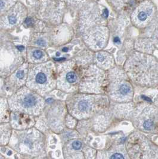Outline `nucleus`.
Segmentation results:
<instances>
[{
  "label": "nucleus",
  "mask_w": 158,
  "mask_h": 159,
  "mask_svg": "<svg viewBox=\"0 0 158 159\" xmlns=\"http://www.w3.org/2000/svg\"><path fill=\"white\" fill-rule=\"evenodd\" d=\"M11 133V126L8 123H0V144L7 141Z\"/></svg>",
  "instance_id": "13"
},
{
  "label": "nucleus",
  "mask_w": 158,
  "mask_h": 159,
  "mask_svg": "<svg viewBox=\"0 0 158 159\" xmlns=\"http://www.w3.org/2000/svg\"><path fill=\"white\" fill-rule=\"evenodd\" d=\"M27 58L29 64H42L50 61L48 54L44 50L34 47L28 48Z\"/></svg>",
  "instance_id": "11"
},
{
  "label": "nucleus",
  "mask_w": 158,
  "mask_h": 159,
  "mask_svg": "<svg viewBox=\"0 0 158 159\" xmlns=\"http://www.w3.org/2000/svg\"><path fill=\"white\" fill-rule=\"evenodd\" d=\"M114 42L115 43H120V38H118V37H116L114 39Z\"/></svg>",
  "instance_id": "21"
},
{
  "label": "nucleus",
  "mask_w": 158,
  "mask_h": 159,
  "mask_svg": "<svg viewBox=\"0 0 158 159\" xmlns=\"http://www.w3.org/2000/svg\"><path fill=\"white\" fill-rule=\"evenodd\" d=\"M33 116L19 112H11L10 114L11 126L16 129H26L33 125Z\"/></svg>",
  "instance_id": "10"
},
{
  "label": "nucleus",
  "mask_w": 158,
  "mask_h": 159,
  "mask_svg": "<svg viewBox=\"0 0 158 159\" xmlns=\"http://www.w3.org/2000/svg\"><path fill=\"white\" fill-rule=\"evenodd\" d=\"M153 123L152 121L147 120L143 123V127L146 130H150L153 127Z\"/></svg>",
  "instance_id": "17"
},
{
  "label": "nucleus",
  "mask_w": 158,
  "mask_h": 159,
  "mask_svg": "<svg viewBox=\"0 0 158 159\" xmlns=\"http://www.w3.org/2000/svg\"><path fill=\"white\" fill-rule=\"evenodd\" d=\"M66 104L58 100L50 101L47 105L46 104L43 111L46 112L47 117L51 127L54 129H57V124L62 123V119L66 111Z\"/></svg>",
  "instance_id": "8"
},
{
  "label": "nucleus",
  "mask_w": 158,
  "mask_h": 159,
  "mask_svg": "<svg viewBox=\"0 0 158 159\" xmlns=\"http://www.w3.org/2000/svg\"><path fill=\"white\" fill-rule=\"evenodd\" d=\"M116 94L121 97H125L130 95L131 92V88L130 85L126 82L119 83L116 86Z\"/></svg>",
  "instance_id": "14"
},
{
  "label": "nucleus",
  "mask_w": 158,
  "mask_h": 159,
  "mask_svg": "<svg viewBox=\"0 0 158 159\" xmlns=\"http://www.w3.org/2000/svg\"><path fill=\"white\" fill-rule=\"evenodd\" d=\"M69 112L73 116L82 118L90 114L94 106L93 97L85 95H75L69 97L66 103Z\"/></svg>",
  "instance_id": "6"
},
{
  "label": "nucleus",
  "mask_w": 158,
  "mask_h": 159,
  "mask_svg": "<svg viewBox=\"0 0 158 159\" xmlns=\"http://www.w3.org/2000/svg\"><path fill=\"white\" fill-rule=\"evenodd\" d=\"M149 11H144L143 10H140L138 11L136 16L137 19L141 22H144L147 19V17L149 16Z\"/></svg>",
  "instance_id": "16"
},
{
  "label": "nucleus",
  "mask_w": 158,
  "mask_h": 159,
  "mask_svg": "<svg viewBox=\"0 0 158 159\" xmlns=\"http://www.w3.org/2000/svg\"><path fill=\"white\" fill-rule=\"evenodd\" d=\"M11 110L8 101L0 96V123H7L10 118Z\"/></svg>",
  "instance_id": "12"
},
{
  "label": "nucleus",
  "mask_w": 158,
  "mask_h": 159,
  "mask_svg": "<svg viewBox=\"0 0 158 159\" xmlns=\"http://www.w3.org/2000/svg\"><path fill=\"white\" fill-rule=\"evenodd\" d=\"M7 101L11 112H22L33 117L40 115L46 106L44 98L26 86L11 95Z\"/></svg>",
  "instance_id": "2"
},
{
  "label": "nucleus",
  "mask_w": 158,
  "mask_h": 159,
  "mask_svg": "<svg viewBox=\"0 0 158 159\" xmlns=\"http://www.w3.org/2000/svg\"><path fill=\"white\" fill-rule=\"evenodd\" d=\"M81 146H82V144H81V143L80 141H75L72 143V147L75 150L80 149Z\"/></svg>",
  "instance_id": "19"
},
{
  "label": "nucleus",
  "mask_w": 158,
  "mask_h": 159,
  "mask_svg": "<svg viewBox=\"0 0 158 159\" xmlns=\"http://www.w3.org/2000/svg\"><path fill=\"white\" fill-rule=\"evenodd\" d=\"M41 6L38 10L39 17L44 21L58 24L62 17L63 2L62 1H40Z\"/></svg>",
  "instance_id": "7"
},
{
  "label": "nucleus",
  "mask_w": 158,
  "mask_h": 159,
  "mask_svg": "<svg viewBox=\"0 0 158 159\" xmlns=\"http://www.w3.org/2000/svg\"><path fill=\"white\" fill-rule=\"evenodd\" d=\"M28 14L26 7L21 1H17L4 15L0 17V29H11L21 25Z\"/></svg>",
  "instance_id": "5"
},
{
  "label": "nucleus",
  "mask_w": 158,
  "mask_h": 159,
  "mask_svg": "<svg viewBox=\"0 0 158 159\" xmlns=\"http://www.w3.org/2000/svg\"><path fill=\"white\" fill-rule=\"evenodd\" d=\"M56 67L53 61L29 64L25 86L31 90L43 97L56 89Z\"/></svg>",
  "instance_id": "1"
},
{
  "label": "nucleus",
  "mask_w": 158,
  "mask_h": 159,
  "mask_svg": "<svg viewBox=\"0 0 158 159\" xmlns=\"http://www.w3.org/2000/svg\"><path fill=\"white\" fill-rule=\"evenodd\" d=\"M16 1H1L0 0V17L4 15L17 3Z\"/></svg>",
  "instance_id": "15"
},
{
  "label": "nucleus",
  "mask_w": 158,
  "mask_h": 159,
  "mask_svg": "<svg viewBox=\"0 0 158 159\" xmlns=\"http://www.w3.org/2000/svg\"><path fill=\"white\" fill-rule=\"evenodd\" d=\"M56 89L65 93L76 91L80 83V77L74 62H64L56 67Z\"/></svg>",
  "instance_id": "4"
},
{
  "label": "nucleus",
  "mask_w": 158,
  "mask_h": 159,
  "mask_svg": "<svg viewBox=\"0 0 158 159\" xmlns=\"http://www.w3.org/2000/svg\"><path fill=\"white\" fill-rule=\"evenodd\" d=\"M24 57L13 43L0 42V77L7 78L24 62Z\"/></svg>",
  "instance_id": "3"
},
{
  "label": "nucleus",
  "mask_w": 158,
  "mask_h": 159,
  "mask_svg": "<svg viewBox=\"0 0 158 159\" xmlns=\"http://www.w3.org/2000/svg\"><path fill=\"white\" fill-rule=\"evenodd\" d=\"M28 67V63H24L10 76L6 78V85L13 94L26 85Z\"/></svg>",
  "instance_id": "9"
},
{
  "label": "nucleus",
  "mask_w": 158,
  "mask_h": 159,
  "mask_svg": "<svg viewBox=\"0 0 158 159\" xmlns=\"http://www.w3.org/2000/svg\"><path fill=\"white\" fill-rule=\"evenodd\" d=\"M108 10L107 9L105 10V11H103V16L105 17H107L108 16Z\"/></svg>",
  "instance_id": "20"
},
{
  "label": "nucleus",
  "mask_w": 158,
  "mask_h": 159,
  "mask_svg": "<svg viewBox=\"0 0 158 159\" xmlns=\"http://www.w3.org/2000/svg\"><path fill=\"white\" fill-rule=\"evenodd\" d=\"M110 159H125V158L122 154L119 153H116L113 154L111 155Z\"/></svg>",
  "instance_id": "18"
}]
</instances>
